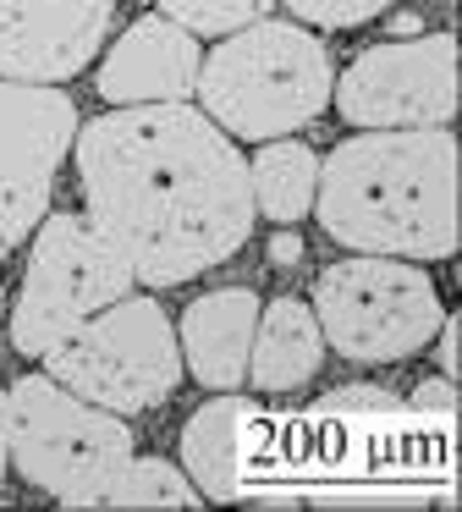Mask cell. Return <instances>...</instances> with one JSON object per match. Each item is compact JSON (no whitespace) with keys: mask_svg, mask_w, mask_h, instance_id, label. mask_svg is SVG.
Returning <instances> with one entry per match:
<instances>
[{"mask_svg":"<svg viewBox=\"0 0 462 512\" xmlns=\"http://www.w3.org/2000/svg\"><path fill=\"white\" fill-rule=\"evenodd\" d=\"M198 39L182 23H171L165 12L138 17L132 28H121L116 45L105 50L94 72V94L105 105H165V100H193L198 83Z\"/></svg>","mask_w":462,"mask_h":512,"instance_id":"11","label":"cell"},{"mask_svg":"<svg viewBox=\"0 0 462 512\" xmlns=\"http://www.w3.org/2000/svg\"><path fill=\"white\" fill-rule=\"evenodd\" d=\"M138 287L127 259L99 237L83 210H50L28 232V265L11 303V347L22 358H44L77 331L88 314L127 298Z\"/></svg>","mask_w":462,"mask_h":512,"instance_id":"7","label":"cell"},{"mask_svg":"<svg viewBox=\"0 0 462 512\" xmlns=\"http://www.w3.org/2000/svg\"><path fill=\"white\" fill-rule=\"evenodd\" d=\"M330 67L325 39L308 23H286V17H259V23L237 28V34L215 39L204 61H198V111L220 127V133L242 138V144H264V138H286L297 127L319 122L330 105Z\"/></svg>","mask_w":462,"mask_h":512,"instance_id":"3","label":"cell"},{"mask_svg":"<svg viewBox=\"0 0 462 512\" xmlns=\"http://www.w3.org/2000/svg\"><path fill=\"white\" fill-rule=\"evenodd\" d=\"M314 182H319V155L303 138H264V149H253L248 160V188L253 210L270 215L275 226H297L314 210Z\"/></svg>","mask_w":462,"mask_h":512,"instance_id":"15","label":"cell"},{"mask_svg":"<svg viewBox=\"0 0 462 512\" xmlns=\"http://www.w3.org/2000/svg\"><path fill=\"white\" fill-rule=\"evenodd\" d=\"M11 457H6V391H0V479H6Z\"/></svg>","mask_w":462,"mask_h":512,"instance_id":"24","label":"cell"},{"mask_svg":"<svg viewBox=\"0 0 462 512\" xmlns=\"http://www.w3.org/2000/svg\"><path fill=\"white\" fill-rule=\"evenodd\" d=\"M402 413H429V419H440V413H457V380L451 375H435V380H424V386H413V397H407V408Z\"/></svg>","mask_w":462,"mask_h":512,"instance_id":"20","label":"cell"},{"mask_svg":"<svg viewBox=\"0 0 462 512\" xmlns=\"http://www.w3.org/2000/svg\"><path fill=\"white\" fill-rule=\"evenodd\" d=\"M160 12L182 23L193 39H226L237 28L275 12V0H160Z\"/></svg>","mask_w":462,"mask_h":512,"instance_id":"17","label":"cell"},{"mask_svg":"<svg viewBox=\"0 0 462 512\" xmlns=\"http://www.w3.org/2000/svg\"><path fill=\"white\" fill-rule=\"evenodd\" d=\"M259 325V292L253 287H215L182 309V369L204 391H237L248 386V347Z\"/></svg>","mask_w":462,"mask_h":512,"instance_id":"12","label":"cell"},{"mask_svg":"<svg viewBox=\"0 0 462 512\" xmlns=\"http://www.w3.org/2000/svg\"><path fill=\"white\" fill-rule=\"evenodd\" d=\"M308 309L325 347H336L347 364H402L429 347L446 303L418 259L352 254L319 270Z\"/></svg>","mask_w":462,"mask_h":512,"instance_id":"6","label":"cell"},{"mask_svg":"<svg viewBox=\"0 0 462 512\" xmlns=\"http://www.w3.org/2000/svg\"><path fill=\"white\" fill-rule=\"evenodd\" d=\"M270 259L275 265H297V259H303V237H292V232L270 237Z\"/></svg>","mask_w":462,"mask_h":512,"instance_id":"22","label":"cell"},{"mask_svg":"<svg viewBox=\"0 0 462 512\" xmlns=\"http://www.w3.org/2000/svg\"><path fill=\"white\" fill-rule=\"evenodd\" d=\"M44 369L94 408H110L127 419V413H149L176 397L182 347H176V325L160 309V298H143L132 287L127 298L88 314L66 342H55L44 353Z\"/></svg>","mask_w":462,"mask_h":512,"instance_id":"5","label":"cell"},{"mask_svg":"<svg viewBox=\"0 0 462 512\" xmlns=\"http://www.w3.org/2000/svg\"><path fill=\"white\" fill-rule=\"evenodd\" d=\"M391 23V39H413V34H424V17L418 12H396V17H385Z\"/></svg>","mask_w":462,"mask_h":512,"instance_id":"23","label":"cell"},{"mask_svg":"<svg viewBox=\"0 0 462 512\" xmlns=\"http://www.w3.org/2000/svg\"><path fill=\"white\" fill-rule=\"evenodd\" d=\"M77 105L61 83L0 78V265L50 215V193L72 155Z\"/></svg>","mask_w":462,"mask_h":512,"instance_id":"9","label":"cell"},{"mask_svg":"<svg viewBox=\"0 0 462 512\" xmlns=\"http://www.w3.org/2000/svg\"><path fill=\"white\" fill-rule=\"evenodd\" d=\"M286 12L297 17V23H308V28H363V23H374V17H385L396 6V0H281Z\"/></svg>","mask_w":462,"mask_h":512,"instance_id":"18","label":"cell"},{"mask_svg":"<svg viewBox=\"0 0 462 512\" xmlns=\"http://www.w3.org/2000/svg\"><path fill=\"white\" fill-rule=\"evenodd\" d=\"M138 452L132 424L50 375H22L6 391V457L33 490L61 507H94L99 485Z\"/></svg>","mask_w":462,"mask_h":512,"instance_id":"4","label":"cell"},{"mask_svg":"<svg viewBox=\"0 0 462 512\" xmlns=\"http://www.w3.org/2000/svg\"><path fill=\"white\" fill-rule=\"evenodd\" d=\"M314 413L319 419H391V413H402V402L380 386H347V391H330Z\"/></svg>","mask_w":462,"mask_h":512,"instance_id":"19","label":"cell"},{"mask_svg":"<svg viewBox=\"0 0 462 512\" xmlns=\"http://www.w3.org/2000/svg\"><path fill=\"white\" fill-rule=\"evenodd\" d=\"M314 215L352 254L451 259L462 248L451 127H352L319 160Z\"/></svg>","mask_w":462,"mask_h":512,"instance_id":"2","label":"cell"},{"mask_svg":"<svg viewBox=\"0 0 462 512\" xmlns=\"http://www.w3.org/2000/svg\"><path fill=\"white\" fill-rule=\"evenodd\" d=\"M429 342H435V369H446L451 380H457V347H462V314H440V325H435V336H429Z\"/></svg>","mask_w":462,"mask_h":512,"instance_id":"21","label":"cell"},{"mask_svg":"<svg viewBox=\"0 0 462 512\" xmlns=\"http://www.w3.org/2000/svg\"><path fill=\"white\" fill-rule=\"evenodd\" d=\"M325 364V336L319 320L303 298H275L259 303V325H253L248 347V386L253 391H297L314 380V369Z\"/></svg>","mask_w":462,"mask_h":512,"instance_id":"14","label":"cell"},{"mask_svg":"<svg viewBox=\"0 0 462 512\" xmlns=\"http://www.w3.org/2000/svg\"><path fill=\"white\" fill-rule=\"evenodd\" d=\"M253 397H237V391H215L193 419L182 424V474L193 479V490L204 501H231L242 485V452H248L253 435Z\"/></svg>","mask_w":462,"mask_h":512,"instance_id":"13","label":"cell"},{"mask_svg":"<svg viewBox=\"0 0 462 512\" xmlns=\"http://www.w3.org/2000/svg\"><path fill=\"white\" fill-rule=\"evenodd\" d=\"M94 507H204L193 479L171 463V457H138L132 452L116 474L99 485Z\"/></svg>","mask_w":462,"mask_h":512,"instance_id":"16","label":"cell"},{"mask_svg":"<svg viewBox=\"0 0 462 512\" xmlns=\"http://www.w3.org/2000/svg\"><path fill=\"white\" fill-rule=\"evenodd\" d=\"M330 105L347 127H451L457 116V34L424 28L385 39L347 61L330 83Z\"/></svg>","mask_w":462,"mask_h":512,"instance_id":"8","label":"cell"},{"mask_svg":"<svg viewBox=\"0 0 462 512\" xmlns=\"http://www.w3.org/2000/svg\"><path fill=\"white\" fill-rule=\"evenodd\" d=\"M83 215L143 287H182L253 237V188L237 138L198 105H110L77 122L72 155Z\"/></svg>","mask_w":462,"mask_h":512,"instance_id":"1","label":"cell"},{"mask_svg":"<svg viewBox=\"0 0 462 512\" xmlns=\"http://www.w3.org/2000/svg\"><path fill=\"white\" fill-rule=\"evenodd\" d=\"M116 0H0V78L72 83L99 56Z\"/></svg>","mask_w":462,"mask_h":512,"instance_id":"10","label":"cell"}]
</instances>
